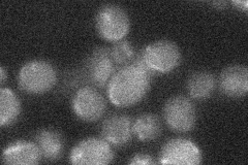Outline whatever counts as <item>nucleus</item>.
Instances as JSON below:
<instances>
[{
	"label": "nucleus",
	"mask_w": 248,
	"mask_h": 165,
	"mask_svg": "<svg viewBox=\"0 0 248 165\" xmlns=\"http://www.w3.org/2000/svg\"><path fill=\"white\" fill-rule=\"evenodd\" d=\"M152 75L130 63L116 70L108 84V96L116 106L127 107L142 101L150 89Z\"/></svg>",
	"instance_id": "f257e3e1"
},
{
	"label": "nucleus",
	"mask_w": 248,
	"mask_h": 165,
	"mask_svg": "<svg viewBox=\"0 0 248 165\" xmlns=\"http://www.w3.org/2000/svg\"><path fill=\"white\" fill-rule=\"evenodd\" d=\"M19 87L30 95H42L51 91L57 83L54 66L44 60H32L23 65L18 75Z\"/></svg>",
	"instance_id": "f03ea898"
},
{
	"label": "nucleus",
	"mask_w": 248,
	"mask_h": 165,
	"mask_svg": "<svg viewBox=\"0 0 248 165\" xmlns=\"http://www.w3.org/2000/svg\"><path fill=\"white\" fill-rule=\"evenodd\" d=\"M95 29L103 39L114 44L128 34L130 20L122 6L108 3L100 6L95 15Z\"/></svg>",
	"instance_id": "7ed1b4c3"
},
{
	"label": "nucleus",
	"mask_w": 248,
	"mask_h": 165,
	"mask_svg": "<svg viewBox=\"0 0 248 165\" xmlns=\"http://www.w3.org/2000/svg\"><path fill=\"white\" fill-rule=\"evenodd\" d=\"M145 62L155 74H168L175 70L181 63V51L174 42L159 39L142 50Z\"/></svg>",
	"instance_id": "20e7f679"
},
{
	"label": "nucleus",
	"mask_w": 248,
	"mask_h": 165,
	"mask_svg": "<svg viewBox=\"0 0 248 165\" xmlns=\"http://www.w3.org/2000/svg\"><path fill=\"white\" fill-rule=\"evenodd\" d=\"M162 117L170 130L186 133L192 130L196 125V106L188 97L176 95L167 100L162 108Z\"/></svg>",
	"instance_id": "39448f33"
},
{
	"label": "nucleus",
	"mask_w": 248,
	"mask_h": 165,
	"mask_svg": "<svg viewBox=\"0 0 248 165\" xmlns=\"http://www.w3.org/2000/svg\"><path fill=\"white\" fill-rule=\"evenodd\" d=\"M113 160V149L103 137L84 138L73 148L69 155V161L76 165H106Z\"/></svg>",
	"instance_id": "423d86ee"
},
{
	"label": "nucleus",
	"mask_w": 248,
	"mask_h": 165,
	"mask_svg": "<svg viewBox=\"0 0 248 165\" xmlns=\"http://www.w3.org/2000/svg\"><path fill=\"white\" fill-rule=\"evenodd\" d=\"M72 109L80 120L96 122L105 115L107 102L96 88L85 86L75 93L72 99Z\"/></svg>",
	"instance_id": "0eeeda50"
},
{
	"label": "nucleus",
	"mask_w": 248,
	"mask_h": 165,
	"mask_svg": "<svg viewBox=\"0 0 248 165\" xmlns=\"http://www.w3.org/2000/svg\"><path fill=\"white\" fill-rule=\"evenodd\" d=\"M85 77L91 87H108L113 75L116 73V65L111 57L110 49L99 46L93 50L85 63Z\"/></svg>",
	"instance_id": "6e6552de"
},
{
	"label": "nucleus",
	"mask_w": 248,
	"mask_h": 165,
	"mask_svg": "<svg viewBox=\"0 0 248 165\" xmlns=\"http://www.w3.org/2000/svg\"><path fill=\"white\" fill-rule=\"evenodd\" d=\"M203 161L201 149L187 138H173L162 146L159 163L174 165H199Z\"/></svg>",
	"instance_id": "1a4fd4ad"
},
{
	"label": "nucleus",
	"mask_w": 248,
	"mask_h": 165,
	"mask_svg": "<svg viewBox=\"0 0 248 165\" xmlns=\"http://www.w3.org/2000/svg\"><path fill=\"white\" fill-rule=\"evenodd\" d=\"M220 92L230 98H242L248 92V69L232 64L224 68L218 78Z\"/></svg>",
	"instance_id": "9d476101"
},
{
	"label": "nucleus",
	"mask_w": 248,
	"mask_h": 165,
	"mask_svg": "<svg viewBox=\"0 0 248 165\" xmlns=\"http://www.w3.org/2000/svg\"><path fill=\"white\" fill-rule=\"evenodd\" d=\"M100 133L105 140L113 146L126 145L133 136V122L126 115H112L103 122Z\"/></svg>",
	"instance_id": "9b49d317"
},
{
	"label": "nucleus",
	"mask_w": 248,
	"mask_h": 165,
	"mask_svg": "<svg viewBox=\"0 0 248 165\" xmlns=\"http://www.w3.org/2000/svg\"><path fill=\"white\" fill-rule=\"evenodd\" d=\"M42 154L32 141H16L7 146L1 156V161L7 165H35L40 163Z\"/></svg>",
	"instance_id": "f8f14e48"
},
{
	"label": "nucleus",
	"mask_w": 248,
	"mask_h": 165,
	"mask_svg": "<svg viewBox=\"0 0 248 165\" xmlns=\"http://www.w3.org/2000/svg\"><path fill=\"white\" fill-rule=\"evenodd\" d=\"M35 144L42 157L46 161H56L64 152V139L61 133L54 129H42L36 133Z\"/></svg>",
	"instance_id": "ddd939ff"
},
{
	"label": "nucleus",
	"mask_w": 248,
	"mask_h": 165,
	"mask_svg": "<svg viewBox=\"0 0 248 165\" xmlns=\"http://www.w3.org/2000/svg\"><path fill=\"white\" fill-rule=\"evenodd\" d=\"M216 88L214 75L207 70L192 73L186 82V90L188 95L196 100H206L210 98Z\"/></svg>",
	"instance_id": "4468645a"
},
{
	"label": "nucleus",
	"mask_w": 248,
	"mask_h": 165,
	"mask_svg": "<svg viewBox=\"0 0 248 165\" xmlns=\"http://www.w3.org/2000/svg\"><path fill=\"white\" fill-rule=\"evenodd\" d=\"M162 125L159 118L151 113L140 115L133 123V133L140 141H153L160 136Z\"/></svg>",
	"instance_id": "2eb2a0df"
},
{
	"label": "nucleus",
	"mask_w": 248,
	"mask_h": 165,
	"mask_svg": "<svg viewBox=\"0 0 248 165\" xmlns=\"http://www.w3.org/2000/svg\"><path fill=\"white\" fill-rule=\"evenodd\" d=\"M21 114V102L9 88L0 89V126H12Z\"/></svg>",
	"instance_id": "dca6fc26"
},
{
	"label": "nucleus",
	"mask_w": 248,
	"mask_h": 165,
	"mask_svg": "<svg viewBox=\"0 0 248 165\" xmlns=\"http://www.w3.org/2000/svg\"><path fill=\"white\" fill-rule=\"evenodd\" d=\"M110 52L115 65L119 66V68L130 64L136 57L134 45L126 39L114 43Z\"/></svg>",
	"instance_id": "f3484780"
},
{
	"label": "nucleus",
	"mask_w": 248,
	"mask_h": 165,
	"mask_svg": "<svg viewBox=\"0 0 248 165\" xmlns=\"http://www.w3.org/2000/svg\"><path fill=\"white\" fill-rule=\"evenodd\" d=\"M156 161L154 160V157L152 155L146 154V153H139L131 157L130 160L128 161V164L130 165H139V164H144V165H151L155 164Z\"/></svg>",
	"instance_id": "a211bd4d"
},
{
	"label": "nucleus",
	"mask_w": 248,
	"mask_h": 165,
	"mask_svg": "<svg viewBox=\"0 0 248 165\" xmlns=\"http://www.w3.org/2000/svg\"><path fill=\"white\" fill-rule=\"evenodd\" d=\"M232 4L236 5L238 9L244 11L245 13H247V11H248V2L247 1H232Z\"/></svg>",
	"instance_id": "6ab92c4d"
},
{
	"label": "nucleus",
	"mask_w": 248,
	"mask_h": 165,
	"mask_svg": "<svg viewBox=\"0 0 248 165\" xmlns=\"http://www.w3.org/2000/svg\"><path fill=\"white\" fill-rule=\"evenodd\" d=\"M6 80V73H5V69L4 67L0 68V85L3 86Z\"/></svg>",
	"instance_id": "aec40b11"
},
{
	"label": "nucleus",
	"mask_w": 248,
	"mask_h": 165,
	"mask_svg": "<svg viewBox=\"0 0 248 165\" xmlns=\"http://www.w3.org/2000/svg\"><path fill=\"white\" fill-rule=\"evenodd\" d=\"M213 4L215 5V6H217V7H221V9H223L224 6L227 5V2L226 1H221V2H213Z\"/></svg>",
	"instance_id": "412c9836"
}]
</instances>
